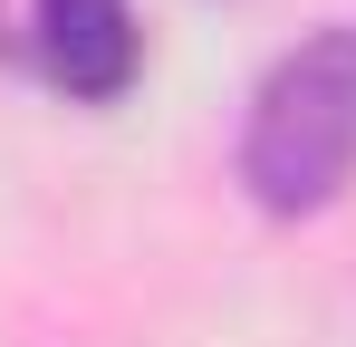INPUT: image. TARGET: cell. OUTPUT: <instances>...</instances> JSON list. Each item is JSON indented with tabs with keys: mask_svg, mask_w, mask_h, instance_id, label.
Listing matches in <instances>:
<instances>
[{
	"mask_svg": "<svg viewBox=\"0 0 356 347\" xmlns=\"http://www.w3.org/2000/svg\"><path fill=\"white\" fill-rule=\"evenodd\" d=\"M232 164H241V193L280 222L327 213L356 183V20H327L270 58V77L250 87Z\"/></svg>",
	"mask_w": 356,
	"mask_h": 347,
	"instance_id": "cell-1",
	"label": "cell"
},
{
	"mask_svg": "<svg viewBox=\"0 0 356 347\" xmlns=\"http://www.w3.org/2000/svg\"><path fill=\"white\" fill-rule=\"evenodd\" d=\"M29 58L77 107H116L135 87V10L125 0H29Z\"/></svg>",
	"mask_w": 356,
	"mask_h": 347,
	"instance_id": "cell-2",
	"label": "cell"
}]
</instances>
